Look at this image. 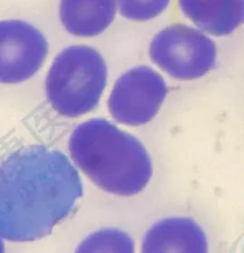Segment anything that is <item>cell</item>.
<instances>
[{
    "label": "cell",
    "mask_w": 244,
    "mask_h": 253,
    "mask_svg": "<svg viewBox=\"0 0 244 253\" xmlns=\"http://www.w3.org/2000/svg\"><path fill=\"white\" fill-rule=\"evenodd\" d=\"M205 239L198 226L188 218L171 217L154 224L142 241V253H202Z\"/></svg>",
    "instance_id": "52a82bcc"
},
{
    "label": "cell",
    "mask_w": 244,
    "mask_h": 253,
    "mask_svg": "<svg viewBox=\"0 0 244 253\" xmlns=\"http://www.w3.org/2000/svg\"><path fill=\"white\" fill-rule=\"evenodd\" d=\"M83 194L80 176L64 153L32 145L10 153L0 169V235L41 239L69 215Z\"/></svg>",
    "instance_id": "6da1fadb"
},
{
    "label": "cell",
    "mask_w": 244,
    "mask_h": 253,
    "mask_svg": "<svg viewBox=\"0 0 244 253\" xmlns=\"http://www.w3.org/2000/svg\"><path fill=\"white\" fill-rule=\"evenodd\" d=\"M166 94L162 76L150 67H135L116 80L108 100L109 112L123 125H144L158 113Z\"/></svg>",
    "instance_id": "5b68a950"
},
{
    "label": "cell",
    "mask_w": 244,
    "mask_h": 253,
    "mask_svg": "<svg viewBox=\"0 0 244 253\" xmlns=\"http://www.w3.org/2000/svg\"><path fill=\"white\" fill-rule=\"evenodd\" d=\"M116 0H61L59 16L65 30L79 38L101 35L113 23Z\"/></svg>",
    "instance_id": "ba28073f"
},
{
    "label": "cell",
    "mask_w": 244,
    "mask_h": 253,
    "mask_svg": "<svg viewBox=\"0 0 244 253\" xmlns=\"http://www.w3.org/2000/svg\"><path fill=\"white\" fill-rule=\"evenodd\" d=\"M171 0H116L120 14L134 21H148L167 9Z\"/></svg>",
    "instance_id": "8fae6325"
},
{
    "label": "cell",
    "mask_w": 244,
    "mask_h": 253,
    "mask_svg": "<svg viewBox=\"0 0 244 253\" xmlns=\"http://www.w3.org/2000/svg\"><path fill=\"white\" fill-rule=\"evenodd\" d=\"M180 11L202 30L220 35L231 19V0H179Z\"/></svg>",
    "instance_id": "9c48e42d"
},
{
    "label": "cell",
    "mask_w": 244,
    "mask_h": 253,
    "mask_svg": "<svg viewBox=\"0 0 244 253\" xmlns=\"http://www.w3.org/2000/svg\"><path fill=\"white\" fill-rule=\"evenodd\" d=\"M69 151L83 172L112 194L137 195L153 174L150 155L142 142L104 118L79 124L70 136Z\"/></svg>",
    "instance_id": "7a4b0ae2"
},
{
    "label": "cell",
    "mask_w": 244,
    "mask_h": 253,
    "mask_svg": "<svg viewBox=\"0 0 244 253\" xmlns=\"http://www.w3.org/2000/svg\"><path fill=\"white\" fill-rule=\"evenodd\" d=\"M106 82L107 66L101 54L86 45L70 46L51 64L46 94L56 113L74 118L98 106Z\"/></svg>",
    "instance_id": "3957f363"
},
{
    "label": "cell",
    "mask_w": 244,
    "mask_h": 253,
    "mask_svg": "<svg viewBox=\"0 0 244 253\" xmlns=\"http://www.w3.org/2000/svg\"><path fill=\"white\" fill-rule=\"evenodd\" d=\"M0 80L19 83L39 72L48 53V42L35 26L18 19L0 23Z\"/></svg>",
    "instance_id": "8992f818"
},
{
    "label": "cell",
    "mask_w": 244,
    "mask_h": 253,
    "mask_svg": "<svg viewBox=\"0 0 244 253\" xmlns=\"http://www.w3.org/2000/svg\"><path fill=\"white\" fill-rule=\"evenodd\" d=\"M152 61L169 76L192 80L206 74L215 60L212 41L200 32L184 25L160 31L150 45Z\"/></svg>",
    "instance_id": "277c9868"
},
{
    "label": "cell",
    "mask_w": 244,
    "mask_h": 253,
    "mask_svg": "<svg viewBox=\"0 0 244 253\" xmlns=\"http://www.w3.org/2000/svg\"><path fill=\"white\" fill-rule=\"evenodd\" d=\"M77 253H134L135 244L126 232L116 228H104L82 241Z\"/></svg>",
    "instance_id": "30bf717a"
}]
</instances>
